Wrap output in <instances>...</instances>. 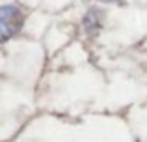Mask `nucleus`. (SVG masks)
Here are the masks:
<instances>
[{"mask_svg": "<svg viewBox=\"0 0 147 142\" xmlns=\"http://www.w3.org/2000/svg\"><path fill=\"white\" fill-rule=\"evenodd\" d=\"M22 22H24V17H22L21 10L17 6H11V4H6L0 10V28H2V39L7 41L9 37H13L15 34L21 30Z\"/></svg>", "mask_w": 147, "mask_h": 142, "instance_id": "obj_1", "label": "nucleus"}, {"mask_svg": "<svg viewBox=\"0 0 147 142\" xmlns=\"http://www.w3.org/2000/svg\"><path fill=\"white\" fill-rule=\"evenodd\" d=\"M100 2H119V0H100Z\"/></svg>", "mask_w": 147, "mask_h": 142, "instance_id": "obj_2", "label": "nucleus"}]
</instances>
